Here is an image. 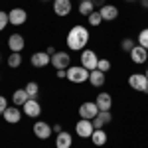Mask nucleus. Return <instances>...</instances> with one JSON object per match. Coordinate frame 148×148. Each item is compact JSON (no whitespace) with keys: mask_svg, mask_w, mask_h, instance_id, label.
<instances>
[{"mask_svg":"<svg viewBox=\"0 0 148 148\" xmlns=\"http://www.w3.org/2000/svg\"><path fill=\"white\" fill-rule=\"evenodd\" d=\"M144 75H146V77H148V71H146V73H144Z\"/></svg>","mask_w":148,"mask_h":148,"instance_id":"obj_38","label":"nucleus"},{"mask_svg":"<svg viewBox=\"0 0 148 148\" xmlns=\"http://www.w3.org/2000/svg\"><path fill=\"white\" fill-rule=\"evenodd\" d=\"M93 4L99 6V8H103V6H105V0H93Z\"/></svg>","mask_w":148,"mask_h":148,"instance_id":"obj_33","label":"nucleus"},{"mask_svg":"<svg viewBox=\"0 0 148 148\" xmlns=\"http://www.w3.org/2000/svg\"><path fill=\"white\" fill-rule=\"evenodd\" d=\"M8 47H10L12 51H22L24 49V36L22 34H12L10 38H8Z\"/></svg>","mask_w":148,"mask_h":148,"instance_id":"obj_17","label":"nucleus"},{"mask_svg":"<svg viewBox=\"0 0 148 148\" xmlns=\"http://www.w3.org/2000/svg\"><path fill=\"white\" fill-rule=\"evenodd\" d=\"M93 130H95V126H93V123L89 119H81L79 123L75 125V132H77L81 138H91Z\"/></svg>","mask_w":148,"mask_h":148,"instance_id":"obj_7","label":"nucleus"},{"mask_svg":"<svg viewBox=\"0 0 148 148\" xmlns=\"http://www.w3.org/2000/svg\"><path fill=\"white\" fill-rule=\"evenodd\" d=\"M51 63V57L47 56L46 51H36L34 56H32V65L34 67H46Z\"/></svg>","mask_w":148,"mask_h":148,"instance_id":"obj_16","label":"nucleus"},{"mask_svg":"<svg viewBox=\"0 0 148 148\" xmlns=\"http://www.w3.org/2000/svg\"><path fill=\"white\" fill-rule=\"evenodd\" d=\"M51 132H53V128L47 125V123H42V121L34 123V134L40 140H47V138L51 136Z\"/></svg>","mask_w":148,"mask_h":148,"instance_id":"obj_9","label":"nucleus"},{"mask_svg":"<svg viewBox=\"0 0 148 148\" xmlns=\"http://www.w3.org/2000/svg\"><path fill=\"white\" fill-rule=\"evenodd\" d=\"M59 79H65L67 77V69H57V73H56Z\"/></svg>","mask_w":148,"mask_h":148,"instance_id":"obj_32","label":"nucleus"},{"mask_svg":"<svg viewBox=\"0 0 148 148\" xmlns=\"http://www.w3.org/2000/svg\"><path fill=\"white\" fill-rule=\"evenodd\" d=\"M53 132H56V134H59V132H63V130H61V125H53Z\"/></svg>","mask_w":148,"mask_h":148,"instance_id":"obj_34","label":"nucleus"},{"mask_svg":"<svg viewBox=\"0 0 148 148\" xmlns=\"http://www.w3.org/2000/svg\"><path fill=\"white\" fill-rule=\"evenodd\" d=\"M130 59L134 61V63H144L148 59V49H144L142 46H134L132 49H130Z\"/></svg>","mask_w":148,"mask_h":148,"instance_id":"obj_12","label":"nucleus"},{"mask_svg":"<svg viewBox=\"0 0 148 148\" xmlns=\"http://www.w3.org/2000/svg\"><path fill=\"white\" fill-rule=\"evenodd\" d=\"M73 144V138L69 132H59L56 138V148H71Z\"/></svg>","mask_w":148,"mask_h":148,"instance_id":"obj_19","label":"nucleus"},{"mask_svg":"<svg viewBox=\"0 0 148 148\" xmlns=\"http://www.w3.org/2000/svg\"><path fill=\"white\" fill-rule=\"evenodd\" d=\"M126 2H134V0H126Z\"/></svg>","mask_w":148,"mask_h":148,"instance_id":"obj_37","label":"nucleus"},{"mask_svg":"<svg viewBox=\"0 0 148 148\" xmlns=\"http://www.w3.org/2000/svg\"><path fill=\"white\" fill-rule=\"evenodd\" d=\"M91 140H93L95 146H103V144L107 142V132H105L103 128H95L93 134H91Z\"/></svg>","mask_w":148,"mask_h":148,"instance_id":"obj_22","label":"nucleus"},{"mask_svg":"<svg viewBox=\"0 0 148 148\" xmlns=\"http://www.w3.org/2000/svg\"><path fill=\"white\" fill-rule=\"evenodd\" d=\"M51 65L56 69H69L71 57H69L67 51H56V53L51 56Z\"/></svg>","mask_w":148,"mask_h":148,"instance_id":"obj_5","label":"nucleus"},{"mask_svg":"<svg viewBox=\"0 0 148 148\" xmlns=\"http://www.w3.org/2000/svg\"><path fill=\"white\" fill-rule=\"evenodd\" d=\"M42 2H47V0H42Z\"/></svg>","mask_w":148,"mask_h":148,"instance_id":"obj_39","label":"nucleus"},{"mask_svg":"<svg viewBox=\"0 0 148 148\" xmlns=\"http://www.w3.org/2000/svg\"><path fill=\"white\" fill-rule=\"evenodd\" d=\"M6 24H10V20H8V14H6V12H0V32L6 28Z\"/></svg>","mask_w":148,"mask_h":148,"instance_id":"obj_29","label":"nucleus"},{"mask_svg":"<svg viewBox=\"0 0 148 148\" xmlns=\"http://www.w3.org/2000/svg\"><path fill=\"white\" fill-rule=\"evenodd\" d=\"M87 18H89V24H91V26H99V24L103 22L101 12H93V14H89Z\"/></svg>","mask_w":148,"mask_h":148,"instance_id":"obj_27","label":"nucleus"},{"mask_svg":"<svg viewBox=\"0 0 148 148\" xmlns=\"http://www.w3.org/2000/svg\"><path fill=\"white\" fill-rule=\"evenodd\" d=\"M97 114H99V107H97V103L87 101V103H83V105L79 107V116H81V119H89V121H93Z\"/></svg>","mask_w":148,"mask_h":148,"instance_id":"obj_6","label":"nucleus"},{"mask_svg":"<svg viewBox=\"0 0 148 148\" xmlns=\"http://www.w3.org/2000/svg\"><path fill=\"white\" fill-rule=\"evenodd\" d=\"M95 12V4H93V0H81L79 2V14L83 16H89Z\"/></svg>","mask_w":148,"mask_h":148,"instance_id":"obj_23","label":"nucleus"},{"mask_svg":"<svg viewBox=\"0 0 148 148\" xmlns=\"http://www.w3.org/2000/svg\"><path fill=\"white\" fill-rule=\"evenodd\" d=\"M97 107H99V111H111V107H113V97L109 95V93H99L97 95Z\"/></svg>","mask_w":148,"mask_h":148,"instance_id":"obj_15","label":"nucleus"},{"mask_svg":"<svg viewBox=\"0 0 148 148\" xmlns=\"http://www.w3.org/2000/svg\"><path fill=\"white\" fill-rule=\"evenodd\" d=\"M8 20H10L12 26H22L28 20V12L24 10V8H12L8 12Z\"/></svg>","mask_w":148,"mask_h":148,"instance_id":"obj_8","label":"nucleus"},{"mask_svg":"<svg viewBox=\"0 0 148 148\" xmlns=\"http://www.w3.org/2000/svg\"><path fill=\"white\" fill-rule=\"evenodd\" d=\"M89 69H85L83 65H69L67 69V79L71 83H85L89 79Z\"/></svg>","mask_w":148,"mask_h":148,"instance_id":"obj_2","label":"nucleus"},{"mask_svg":"<svg viewBox=\"0 0 148 148\" xmlns=\"http://www.w3.org/2000/svg\"><path fill=\"white\" fill-rule=\"evenodd\" d=\"M97 69H99V71H103V73H107V71L111 69V61H109V59H99Z\"/></svg>","mask_w":148,"mask_h":148,"instance_id":"obj_28","label":"nucleus"},{"mask_svg":"<svg viewBox=\"0 0 148 148\" xmlns=\"http://www.w3.org/2000/svg\"><path fill=\"white\" fill-rule=\"evenodd\" d=\"M53 12L57 16H67L71 12V0H53Z\"/></svg>","mask_w":148,"mask_h":148,"instance_id":"obj_14","label":"nucleus"},{"mask_svg":"<svg viewBox=\"0 0 148 148\" xmlns=\"http://www.w3.org/2000/svg\"><path fill=\"white\" fill-rule=\"evenodd\" d=\"M140 2H142V6H144V8H148V0H140Z\"/></svg>","mask_w":148,"mask_h":148,"instance_id":"obj_36","label":"nucleus"},{"mask_svg":"<svg viewBox=\"0 0 148 148\" xmlns=\"http://www.w3.org/2000/svg\"><path fill=\"white\" fill-rule=\"evenodd\" d=\"M26 91H28V95H30V99H38V93H40V85L36 83V81H30L26 87H24Z\"/></svg>","mask_w":148,"mask_h":148,"instance_id":"obj_24","label":"nucleus"},{"mask_svg":"<svg viewBox=\"0 0 148 148\" xmlns=\"http://www.w3.org/2000/svg\"><path fill=\"white\" fill-rule=\"evenodd\" d=\"M46 53H47V56H49V57H51V56H53V53H56V49H53V47H47V49H46Z\"/></svg>","mask_w":148,"mask_h":148,"instance_id":"obj_35","label":"nucleus"},{"mask_svg":"<svg viewBox=\"0 0 148 148\" xmlns=\"http://www.w3.org/2000/svg\"><path fill=\"white\" fill-rule=\"evenodd\" d=\"M132 47H134V42H132L130 38H125V40H123V49L130 53V49H132Z\"/></svg>","mask_w":148,"mask_h":148,"instance_id":"obj_30","label":"nucleus"},{"mask_svg":"<svg viewBox=\"0 0 148 148\" xmlns=\"http://www.w3.org/2000/svg\"><path fill=\"white\" fill-rule=\"evenodd\" d=\"M99 12H101V18L107 20V22H111V20H114L119 16V10H116V6H113V4H105L103 8H99Z\"/></svg>","mask_w":148,"mask_h":148,"instance_id":"obj_18","label":"nucleus"},{"mask_svg":"<svg viewBox=\"0 0 148 148\" xmlns=\"http://www.w3.org/2000/svg\"><path fill=\"white\" fill-rule=\"evenodd\" d=\"M128 85H130L134 91L146 93L148 91V77H146V75H142V73H132V75L128 77Z\"/></svg>","mask_w":148,"mask_h":148,"instance_id":"obj_3","label":"nucleus"},{"mask_svg":"<svg viewBox=\"0 0 148 148\" xmlns=\"http://www.w3.org/2000/svg\"><path fill=\"white\" fill-rule=\"evenodd\" d=\"M138 46H142L144 49H148V28H144L138 34Z\"/></svg>","mask_w":148,"mask_h":148,"instance_id":"obj_26","label":"nucleus"},{"mask_svg":"<svg viewBox=\"0 0 148 148\" xmlns=\"http://www.w3.org/2000/svg\"><path fill=\"white\" fill-rule=\"evenodd\" d=\"M97 63H99V57L93 49H83L81 51V65L85 69L93 71V69H97Z\"/></svg>","mask_w":148,"mask_h":148,"instance_id":"obj_4","label":"nucleus"},{"mask_svg":"<svg viewBox=\"0 0 148 148\" xmlns=\"http://www.w3.org/2000/svg\"><path fill=\"white\" fill-rule=\"evenodd\" d=\"M28 99H30V95H28L26 89H18V91H14V95H12V101H14L16 107H24L28 103Z\"/></svg>","mask_w":148,"mask_h":148,"instance_id":"obj_21","label":"nucleus"},{"mask_svg":"<svg viewBox=\"0 0 148 148\" xmlns=\"http://www.w3.org/2000/svg\"><path fill=\"white\" fill-rule=\"evenodd\" d=\"M8 65H10L12 69L20 67V65H22V56H20L18 51H12V56L8 57Z\"/></svg>","mask_w":148,"mask_h":148,"instance_id":"obj_25","label":"nucleus"},{"mask_svg":"<svg viewBox=\"0 0 148 148\" xmlns=\"http://www.w3.org/2000/svg\"><path fill=\"white\" fill-rule=\"evenodd\" d=\"M146 93H148V91H146Z\"/></svg>","mask_w":148,"mask_h":148,"instance_id":"obj_40","label":"nucleus"},{"mask_svg":"<svg viewBox=\"0 0 148 148\" xmlns=\"http://www.w3.org/2000/svg\"><path fill=\"white\" fill-rule=\"evenodd\" d=\"M2 116H4V121H6V123H10V125H16V123H20V119H22V113H20V109H18V107H8V109L2 113Z\"/></svg>","mask_w":148,"mask_h":148,"instance_id":"obj_11","label":"nucleus"},{"mask_svg":"<svg viewBox=\"0 0 148 148\" xmlns=\"http://www.w3.org/2000/svg\"><path fill=\"white\" fill-rule=\"evenodd\" d=\"M113 121V114H111V111H99V114L93 119L91 123H93V126L95 128H103L105 125H109Z\"/></svg>","mask_w":148,"mask_h":148,"instance_id":"obj_13","label":"nucleus"},{"mask_svg":"<svg viewBox=\"0 0 148 148\" xmlns=\"http://www.w3.org/2000/svg\"><path fill=\"white\" fill-rule=\"evenodd\" d=\"M89 44V30L85 26H73L67 34V46L73 51H83L85 46Z\"/></svg>","mask_w":148,"mask_h":148,"instance_id":"obj_1","label":"nucleus"},{"mask_svg":"<svg viewBox=\"0 0 148 148\" xmlns=\"http://www.w3.org/2000/svg\"><path fill=\"white\" fill-rule=\"evenodd\" d=\"M22 109H24V114L30 116V119H36V116H40V113H42V107H40L38 99H28V103L24 105Z\"/></svg>","mask_w":148,"mask_h":148,"instance_id":"obj_10","label":"nucleus"},{"mask_svg":"<svg viewBox=\"0 0 148 148\" xmlns=\"http://www.w3.org/2000/svg\"><path fill=\"white\" fill-rule=\"evenodd\" d=\"M89 83H91L93 87H103L105 85V73L99 71V69H93L91 73H89Z\"/></svg>","mask_w":148,"mask_h":148,"instance_id":"obj_20","label":"nucleus"},{"mask_svg":"<svg viewBox=\"0 0 148 148\" xmlns=\"http://www.w3.org/2000/svg\"><path fill=\"white\" fill-rule=\"evenodd\" d=\"M6 109H8V101H6V97L0 95V113H4Z\"/></svg>","mask_w":148,"mask_h":148,"instance_id":"obj_31","label":"nucleus"}]
</instances>
